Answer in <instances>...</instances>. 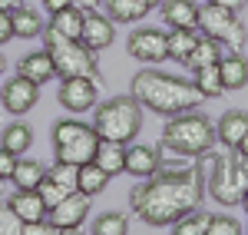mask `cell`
<instances>
[{"label":"cell","mask_w":248,"mask_h":235,"mask_svg":"<svg viewBox=\"0 0 248 235\" xmlns=\"http://www.w3.org/2000/svg\"><path fill=\"white\" fill-rule=\"evenodd\" d=\"M205 199V169H182V172H155L149 179H139L129 205L146 225L169 229L192 209H199Z\"/></svg>","instance_id":"1"},{"label":"cell","mask_w":248,"mask_h":235,"mask_svg":"<svg viewBox=\"0 0 248 235\" xmlns=\"http://www.w3.org/2000/svg\"><path fill=\"white\" fill-rule=\"evenodd\" d=\"M133 96L139 99V106L153 110L159 116H175V113H186L195 110L202 103L199 86L189 83L182 77H169V73H159V70H142L133 77Z\"/></svg>","instance_id":"2"},{"label":"cell","mask_w":248,"mask_h":235,"mask_svg":"<svg viewBox=\"0 0 248 235\" xmlns=\"http://www.w3.org/2000/svg\"><path fill=\"white\" fill-rule=\"evenodd\" d=\"M162 146L179 156H205L215 146V126L202 113H175L162 126Z\"/></svg>","instance_id":"3"},{"label":"cell","mask_w":248,"mask_h":235,"mask_svg":"<svg viewBox=\"0 0 248 235\" xmlns=\"http://www.w3.org/2000/svg\"><path fill=\"white\" fill-rule=\"evenodd\" d=\"M93 126L99 139H113V142L129 146L142 129V106L136 96H113L96 106Z\"/></svg>","instance_id":"4"},{"label":"cell","mask_w":248,"mask_h":235,"mask_svg":"<svg viewBox=\"0 0 248 235\" xmlns=\"http://www.w3.org/2000/svg\"><path fill=\"white\" fill-rule=\"evenodd\" d=\"M209 192L218 205H242L248 192V159L235 149L232 156H212Z\"/></svg>","instance_id":"5"},{"label":"cell","mask_w":248,"mask_h":235,"mask_svg":"<svg viewBox=\"0 0 248 235\" xmlns=\"http://www.w3.org/2000/svg\"><path fill=\"white\" fill-rule=\"evenodd\" d=\"M96 146H99V133L96 126H86L79 119H60L53 123V156L57 162H93Z\"/></svg>","instance_id":"6"},{"label":"cell","mask_w":248,"mask_h":235,"mask_svg":"<svg viewBox=\"0 0 248 235\" xmlns=\"http://www.w3.org/2000/svg\"><path fill=\"white\" fill-rule=\"evenodd\" d=\"M43 40H46V53L57 63L60 79L63 77H96V57L83 40H70L63 33H53V30H43Z\"/></svg>","instance_id":"7"},{"label":"cell","mask_w":248,"mask_h":235,"mask_svg":"<svg viewBox=\"0 0 248 235\" xmlns=\"http://www.w3.org/2000/svg\"><path fill=\"white\" fill-rule=\"evenodd\" d=\"M199 30L205 33V37L218 40L222 47H229V50H242L245 47V27H242V20H238V10H229V7H215V3H205L202 10H199Z\"/></svg>","instance_id":"8"},{"label":"cell","mask_w":248,"mask_h":235,"mask_svg":"<svg viewBox=\"0 0 248 235\" xmlns=\"http://www.w3.org/2000/svg\"><path fill=\"white\" fill-rule=\"evenodd\" d=\"M57 99H60V106L70 110V113H86L99 99V79L96 77H63Z\"/></svg>","instance_id":"9"},{"label":"cell","mask_w":248,"mask_h":235,"mask_svg":"<svg viewBox=\"0 0 248 235\" xmlns=\"http://www.w3.org/2000/svg\"><path fill=\"white\" fill-rule=\"evenodd\" d=\"M126 50L139 63H162V60L169 57V33H162L155 27H142V30L129 33Z\"/></svg>","instance_id":"10"},{"label":"cell","mask_w":248,"mask_h":235,"mask_svg":"<svg viewBox=\"0 0 248 235\" xmlns=\"http://www.w3.org/2000/svg\"><path fill=\"white\" fill-rule=\"evenodd\" d=\"M90 205H93V196H86V192H70V196L63 199L60 205L50 209V222H53V229L57 232H77L79 225L90 219Z\"/></svg>","instance_id":"11"},{"label":"cell","mask_w":248,"mask_h":235,"mask_svg":"<svg viewBox=\"0 0 248 235\" xmlns=\"http://www.w3.org/2000/svg\"><path fill=\"white\" fill-rule=\"evenodd\" d=\"M0 103H3L7 113L23 116V113H30L40 103V83H33V79H27V77L17 73V77H10L0 86Z\"/></svg>","instance_id":"12"},{"label":"cell","mask_w":248,"mask_h":235,"mask_svg":"<svg viewBox=\"0 0 248 235\" xmlns=\"http://www.w3.org/2000/svg\"><path fill=\"white\" fill-rule=\"evenodd\" d=\"M162 169V159H159V149L155 146H146V142H129L126 146V172L136 179H149Z\"/></svg>","instance_id":"13"},{"label":"cell","mask_w":248,"mask_h":235,"mask_svg":"<svg viewBox=\"0 0 248 235\" xmlns=\"http://www.w3.org/2000/svg\"><path fill=\"white\" fill-rule=\"evenodd\" d=\"M116 37V23L106 14H99V10H90L86 14V20H83V33H79V40L93 50V53H99V50H106L109 43H113Z\"/></svg>","instance_id":"14"},{"label":"cell","mask_w":248,"mask_h":235,"mask_svg":"<svg viewBox=\"0 0 248 235\" xmlns=\"http://www.w3.org/2000/svg\"><path fill=\"white\" fill-rule=\"evenodd\" d=\"M199 10L202 7H195V0H162V20L172 30H195Z\"/></svg>","instance_id":"15"},{"label":"cell","mask_w":248,"mask_h":235,"mask_svg":"<svg viewBox=\"0 0 248 235\" xmlns=\"http://www.w3.org/2000/svg\"><path fill=\"white\" fill-rule=\"evenodd\" d=\"M17 73L43 86V83H50V79L57 77V63H53V57H50V53H46V47H43V50H37V53H27V57L20 60Z\"/></svg>","instance_id":"16"},{"label":"cell","mask_w":248,"mask_h":235,"mask_svg":"<svg viewBox=\"0 0 248 235\" xmlns=\"http://www.w3.org/2000/svg\"><path fill=\"white\" fill-rule=\"evenodd\" d=\"M10 205H14V212L23 219V225H27V222H43V219L50 216V209H46V202L40 199L37 189H17V192L10 196Z\"/></svg>","instance_id":"17"},{"label":"cell","mask_w":248,"mask_h":235,"mask_svg":"<svg viewBox=\"0 0 248 235\" xmlns=\"http://www.w3.org/2000/svg\"><path fill=\"white\" fill-rule=\"evenodd\" d=\"M245 133H248V113L245 110L225 113V116L218 119V126H215V139H222V146H229V149H235Z\"/></svg>","instance_id":"18"},{"label":"cell","mask_w":248,"mask_h":235,"mask_svg":"<svg viewBox=\"0 0 248 235\" xmlns=\"http://www.w3.org/2000/svg\"><path fill=\"white\" fill-rule=\"evenodd\" d=\"M83 20H86V14L79 10L77 3H70V7H63V10H57V14H50L46 30L63 33V37H70V40H79V33H83Z\"/></svg>","instance_id":"19"},{"label":"cell","mask_w":248,"mask_h":235,"mask_svg":"<svg viewBox=\"0 0 248 235\" xmlns=\"http://www.w3.org/2000/svg\"><path fill=\"white\" fill-rule=\"evenodd\" d=\"M218 70H222V86L225 90L248 86V60L242 57V50H232V57H222L218 60Z\"/></svg>","instance_id":"20"},{"label":"cell","mask_w":248,"mask_h":235,"mask_svg":"<svg viewBox=\"0 0 248 235\" xmlns=\"http://www.w3.org/2000/svg\"><path fill=\"white\" fill-rule=\"evenodd\" d=\"M93 162H99L109 176H119V172H126V146L113 142V139H99Z\"/></svg>","instance_id":"21"},{"label":"cell","mask_w":248,"mask_h":235,"mask_svg":"<svg viewBox=\"0 0 248 235\" xmlns=\"http://www.w3.org/2000/svg\"><path fill=\"white\" fill-rule=\"evenodd\" d=\"M10 20H14V37L20 40H33V37H43V30H46V23H43V17H40L33 7H17L14 14H10Z\"/></svg>","instance_id":"22"},{"label":"cell","mask_w":248,"mask_h":235,"mask_svg":"<svg viewBox=\"0 0 248 235\" xmlns=\"http://www.w3.org/2000/svg\"><path fill=\"white\" fill-rule=\"evenodd\" d=\"M0 146H7V149L17 153V156H27L30 146H33V129H30L27 123H10V126L0 133Z\"/></svg>","instance_id":"23"},{"label":"cell","mask_w":248,"mask_h":235,"mask_svg":"<svg viewBox=\"0 0 248 235\" xmlns=\"http://www.w3.org/2000/svg\"><path fill=\"white\" fill-rule=\"evenodd\" d=\"M103 7H106V17L113 23H136V20H142L149 14L142 7V0H106Z\"/></svg>","instance_id":"24"},{"label":"cell","mask_w":248,"mask_h":235,"mask_svg":"<svg viewBox=\"0 0 248 235\" xmlns=\"http://www.w3.org/2000/svg\"><path fill=\"white\" fill-rule=\"evenodd\" d=\"M43 176H46V169L40 166L37 159H17V166H14V176H10V182L17 186V189H37L40 182H43Z\"/></svg>","instance_id":"25"},{"label":"cell","mask_w":248,"mask_h":235,"mask_svg":"<svg viewBox=\"0 0 248 235\" xmlns=\"http://www.w3.org/2000/svg\"><path fill=\"white\" fill-rule=\"evenodd\" d=\"M109 172L99 166V162H83L79 166V192H86V196H99L106 186H109Z\"/></svg>","instance_id":"26"},{"label":"cell","mask_w":248,"mask_h":235,"mask_svg":"<svg viewBox=\"0 0 248 235\" xmlns=\"http://www.w3.org/2000/svg\"><path fill=\"white\" fill-rule=\"evenodd\" d=\"M199 37L202 33H195V30H172L169 33V60L189 66V57L195 50V43H199Z\"/></svg>","instance_id":"27"},{"label":"cell","mask_w":248,"mask_h":235,"mask_svg":"<svg viewBox=\"0 0 248 235\" xmlns=\"http://www.w3.org/2000/svg\"><path fill=\"white\" fill-rule=\"evenodd\" d=\"M192 83L199 86V93L209 99V96H222V70H218V63H212V66H195L192 70Z\"/></svg>","instance_id":"28"},{"label":"cell","mask_w":248,"mask_h":235,"mask_svg":"<svg viewBox=\"0 0 248 235\" xmlns=\"http://www.w3.org/2000/svg\"><path fill=\"white\" fill-rule=\"evenodd\" d=\"M218 60H222V43L202 33L199 43H195V50H192V57H189V66L192 70H195V66H212V63H218Z\"/></svg>","instance_id":"29"},{"label":"cell","mask_w":248,"mask_h":235,"mask_svg":"<svg viewBox=\"0 0 248 235\" xmlns=\"http://www.w3.org/2000/svg\"><path fill=\"white\" fill-rule=\"evenodd\" d=\"M209 225H212V212H202V209H192L189 216H182L172 232L175 235H209Z\"/></svg>","instance_id":"30"},{"label":"cell","mask_w":248,"mask_h":235,"mask_svg":"<svg viewBox=\"0 0 248 235\" xmlns=\"http://www.w3.org/2000/svg\"><path fill=\"white\" fill-rule=\"evenodd\" d=\"M46 176L53 179L57 186H63L66 192H77L79 189V166H73V162H57V166H50Z\"/></svg>","instance_id":"31"},{"label":"cell","mask_w":248,"mask_h":235,"mask_svg":"<svg viewBox=\"0 0 248 235\" xmlns=\"http://www.w3.org/2000/svg\"><path fill=\"white\" fill-rule=\"evenodd\" d=\"M93 232L96 235H123V232H129V219L123 212H103L93 222Z\"/></svg>","instance_id":"32"},{"label":"cell","mask_w":248,"mask_h":235,"mask_svg":"<svg viewBox=\"0 0 248 235\" xmlns=\"http://www.w3.org/2000/svg\"><path fill=\"white\" fill-rule=\"evenodd\" d=\"M23 232V219L14 212L10 202H0V235H20Z\"/></svg>","instance_id":"33"},{"label":"cell","mask_w":248,"mask_h":235,"mask_svg":"<svg viewBox=\"0 0 248 235\" xmlns=\"http://www.w3.org/2000/svg\"><path fill=\"white\" fill-rule=\"evenodd\" d=\"M37 192H40V199L46 202V209H53V205H60L63 199L70 196V192H66L63 186H57V182H53V179H50V176H43V182H40V186H37Z\"/></svg>","instance_id":"34"},{"label":"cell","mask_w":248,"mask_h":235,"mask_svg":"<svg viewBox=\"0 0 248 235\" xmlns=\"http://www.w3.org/2000/svg\"><path fill=\"white\" fill-rule=\"evenodd\" d=\"M209 235H242V225L229 216H212V225H209Z\"/></svg>","instance_id":"35"},{"label":"cell","mask_w":248,"mask_h":235,"mask_svg":"<svg viewBox=\"0 0 248 235\" xmlns=\"http://www.w3.org/2000/svg\"><path fill=\"white\" fill-rule=\"evenodd\" d=\"M17 153H10L7 146H0V179H10L14 176V166H17Z\"/></svg>","instance_id":"36"},{"label":"cell","mask_w":248,"mask_h":235,"mask_svg":"<svg viewBox=\"0 0 248 235\" xmlns=\"http://www.w3.org/2000/svg\"><path fill=\"white\" fill-rule=\"evenodd\" d=\"M10 37H14V20L7 10H0V43H7Z\"/></svg>","instance_id":"37"},{"label":"cell","mask_w":248,"mask_h":235,"mask_svg":"<svg viewBox=\"0 0 248 235\" xmlns=\"http://www.w3.org/2000/svg\"><path fill=\"white\" fill-rule=\"evenodd\" d=\"M73 3H77L83 14H90V10H99V7H103L106 0H73Z\"/></svg>","instance_id":"38"},{"label":"cell","mask_w":248,"mask_h":235,"mask_svg":"<svg viewBox=\"0 0 248 235\" xmlns=\"http://www.w3.org/2000/svg\"><path fill=\"white\" fill-rule=\"evenodd\" d=\"M73 0H43V7H46V14H57V10H63V7H70Z\"/></svg>","instance_id":"39"},{"label":"cell","mask_w":248,"mask_h":235,"mask_svg":"<svg viewBox=\"0 0 248 235\" xmlns=\"http://www.w3.org/2000/svg\"><path fill=\"white\" fill-rule=\"evenodd\" d=\"M205 3H215V7H229V10H242L245 0H205Z\"/></svg>","instance_id":"40"},{"label":"cell","mask_w":248,"mask_h":235,"mask_svg":"<svg viewBox=\"0 0 248 235\" xmlns=\"http://www.w3.org/2000/svg\"><path fill=\"white\" fill-rule=\"evenodd\" d=\"M27 0H0V10H7V14H14L17 7H23Z\"/></svg>","instance_id":"41"},{"label":"cell","mask_w":248,"mask_h":235,"mask_svg":"<svg viewBox=\"0 0 248 235\" xmlns=\"http://www.w3.org/2000/svg\"><path fill=\"white\" fill-rule=\"evenodd\" d=\"M235 149H238V153H242V156L248 159V133H245V136H242V142H238V146H235Z\"/></svg>","instance_id":"42"},{"label":"cell","mask_w":248,"mask_h":235,"mask_svg":"<svg viewBox=\"0 0 248 235\" xmlns=\"http://www.w3.org/2000/svg\"><path fill=\"white\" fill-rule=\"evenodd\" d=\"M142 7L146 10H155V7H162V0H142Z\"/></svg>","instance_id":"43"},{"label":"cell","mask_w":248,"mask_h":235,"mask_svg":"<svg viewBox=\"0 0 248 235\" xmlns=\"http://www.w3.org/2000/svg\"><path fill=\"white\" fill-rule=\"evenodd\" d=\"M3 70H7V60H3V53H0V77H3Z\"/></svg>","instance_id":"44"},{"label":"cell","mask_w":248,"mask_h":235,"mask_svg":"<svg viewBox=\"0 0 248 235\" xmlns=\"http://www.w3.org/2000/svg\"><path fill=\"white\" fill-rule=\"evenodd\" d=\"M242 205H245V209H248V192H245V199H242Z\"/></svg>","instance_id":"45"},{"label":"cell","mask_w":248,"mask_h":235,"mask_svg":"<svg viewBox=\"0 0 248 235\" xmlns=\"http://www.w3.org/2000/svg\"><path fill=\"white\" fill-rule=\"evenodd\" d=\"M3 182H7V179H0V192H3Z\"/></svg>","instance_id":"46"}]
</instances>
